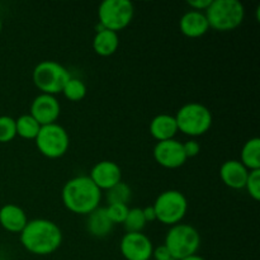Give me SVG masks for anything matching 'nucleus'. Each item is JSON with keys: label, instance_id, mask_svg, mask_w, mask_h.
<instances>
[{"label": "nucleus", "instance_id": "1", "mask_svg": "<svg viewBox=\"0 0 260 260\" xmlns=\"http://www.w3.org/2000/svg\"><path fill=\"white\" fill-rule=\"evenodd\" d=\"M20 235V244L29 253L36 255H50L60 248L62 231L57 223L46 218L28 221Z\"/></svg>", "mask_w": 260, "mask_h": 260}, {"label": "nucleus", "instance_id": "2", "mask_svg": "<svg viewBox=\"0 0 260 260\" xmlns=\"http://www.w3.org/2000/svg\"><path fill=\"white\" fill-rule=\"evenodd\" d=\"M62 203L70 212L86 215L99 207L102 190L88 175H78L65 183L61 192Z\"/></svg>", "mask_w": 260, "mask_h": 260}, {"label": "nucleus", "instance_id": "3", "mask_svg": "<svg viewBox=\"0 0 260 260\" xmlns=\"http://www.w3.org/2000/svg\"><path fill=\"white\" fill-rule=\"evenodd\" d=\"M205 14L210 28L218 32H229L243 23L245 8L238 0H212Z\"/></svg>", "mask_w": 260, "mask_h": 260}, {"label": "nucleus", "instance_id": "4", "mask_svg": "<svg viewBox=\"0 0 260 260\" xmlns=\"http://www.w3.org/2000/svg\"><path fill=\"white\" fill-rule=\"evenodd\" d=\"M164 246L175 260H182L197 254L201 246V235L189 223H177L168 230Z\"/></svg>", "mask_w": 260, "mask_h": 260}, {"label": "nucleus", "instance_id": "5", "mask_svg": "<svg viewBox=\"0 0 260 260\" xmlns=\"http://www.w3.org/2000/svg\"><path fill=\"white\" fill-rule=\"evenodd\" d=\"M178 131L190 137L202 136L212 126V113L203 104L192 102L180 107L175 114Z\"/></svg>", "mask_w": 260, "mask_h": 260}, {"label": "nucleus", "instance_id": "6", "mask_svg": "<svg viewBox=\"0 0 260 260\" xmlns=\"http://www.w3.org/2000/svg\"><path fill=\"white\" fill-rule=\"evenodd\" d=\"M70 78L71 75L68 69L57 61L52 60L41 61L33 69L32 74L33 84L37 86V89H40L42 94L50 95L61 93Z\"/></svg>", "mask_w": 260, "mask_h": 260}, {"label": "nucleus", "instance_id": "7", "mask_svg": "<svg viewBox=\"0 0 260 260\" xmlns=\"http://www.w3.org/2000/svg\"><path fill=\"white\" fill-rule=\"evenodd\" d=\"M156 220L162 225L174 226L182 222L188 211L187 197L177 189H169L160 193L152 205Z\"/></svg>", "mask_w": 260, "mask_h": 260}, {"label": "nucleus", "instance_id": "8", "mask_svg": "<svg viewBox=\"0 0 260 260\" xmlns=\"http://www.w3.org/2000/svg\"><path fill=\"white\" fill-rule=\"evenodd\" d=\"M134 14V4L128 0H104L98 9L99 25L118 33L132 22Z\"/></svg>", "mask_w": 260, "mask_h": 260}, {"label": "nucleus", "instance_id": "9", "mask_svg": "<svg viewBox=\"0 0 260 260\" xmlns=\"http://www.w3.org/2000/svg\"><path fill=\"white\" fill-rule=\"evenodd\" d=\"M35 141L38 151L48 159H58L63 156L70 146L68 131L58 123L41 126Z\"/></svg>", "mask_w": 260, "mask_h": 260}, {"label": "nucleus", "instance_id": "10", "mask_svg": "<svg viewBox=\"0 0 260 260\" xmlns=\"http://www.w3.org/2000/svg\"><path fill=\"white\" fill-rule=\"evenodd\" d=\"M119 249L126 260H150L154 245L149 236L142 233H126L122 238Z\"/></svg>", "mask_w": 260, "mask_h": 260}, {"label": "nucleus", "instance_id": "11", "mask_svg": "<svg viewBox=\"0 0 260 260\" xmlns=\"http://www.w3.org/2000/svg\"><path fill=\"white\" fill-rule=\"evenodd\" d=\"M152 154H154L155 161L160 167L167 168V169H177L187 161L183 144L175 139L157 142Z\"/></svg>", "mask_w": 260, "mask_h": 260}, {"label": "nucleus", "instance_id": "12", "mask_svg": "<svg viewBox=\"0 0 260 260\" xmlns=\"http://www.w3.org/2000/svg\"><path fill=\"white\" fill-rule=\"evenodd\" d=\"M60 112L61 106L55 95L41 93L33 99L29 114L41 126H46V124L56 123L60 117Z\"/></svg>", "mask_w": 260, "mask_h": 260}, {"label": "nucleus", "instance_id": "13", "mask_svg": "<svg viewBox=\"0 0 260 260\" xmlns=\"http://www.w3.org/2000/svg\"><path fill=\"white\" fill-rule=\"evenodd\" d=\"M101 190H108L122 182V170L114 161L103 160L94 165L88 175Z\"/></svg>", "mask_w": 260, "mask_h": 260}, {"label": "nucleus", "instance_id": "14", "mask_svg": "<svg viewBox=\"0 0 260 260\" xmlns=\"http://www.w3.org/2000/svg\"><path fill=\"white\" fill-rule=\"evenodd\" d=\"M249 170L240 162V160H228L220 168L221 180L233 189H243L245 188Z\"/></svg>", "mask_w": 260, "mask_h": 260}, {"label": "nucleus", "instance_id": "15", "mask_svg": "<svg viewBox=\"0 0 260 260\" xmlns=\"http://www.w3.org/2000/svg\"><path fill=\"white\" fill-rule=\"evenodd\" d=\"M179 28L183 35L189 38L202 37L210 30L206 14L197 10H189L184 13L179 20Z\"/></svg>", "mask_w": 260, "mask_h": 260}, {"label": "nucleus", "instance_id": "16", "mask_svg": "<svg viewBox=\"0 0 260 260\" xmlns=\"http://www.w3.org/2000/svg\"><path fill=\"white\" fill-rule=\"evenodd\" d=\"M27 222V215L19 206L8 203L0 208V225L4 230L13 234H20Z\"/></svg>", "mask_w": 260, "mask_h": 260}, {"label": "nucleus", "instance_id": "17", "mask_svg": "<svg viewBox=\"0 0 260 260\" xmlns=\"http://www.w3.org/2000/svg\"><path fill=\"white\" fill-rule=\"evenodd\" d=\"M149 131L151 136L156 140L157 142L167 141V140L174 139L175 135L178 134L177 121L174 116L170 114H157L156 117L151 119L149 126Z\"/></svg>", "mask_w": 260, "mask_h": 260}, {"label": "nucleus", "instance_id": "18", "mask_svg": "<svg viewBox=\"0 0 260 260\" xmlns=\"http://www.w3.org/2000/svg\"><path fill=\"white\" fill-rule=\"evenodd\" d=\"M113 223L107 215L106 207H98L88 215L86 230L94 238H106L111 234Z\"/></svg>", "mask_w": 260, "mask_h": 260}, {"label": "nucleus", "instance_id": "19", "mask_svg": "<svg viewBox=\"0 0 260 260\" xmlns=\"http://www.w3.org/2000/svg\"><path fill=\"white\" fill-rule=\"evenodd\" d=\"M119 46L118 33L112 32L108 29H99L96 30L95 36L93 38V50L95 51L96 55L108 57L116 53Z\"/></svg>", "mask_w": 260, "mask_h": 260}, {"label": "nucleus", "instance_id": "20", "mask_svg": "<svg viewBox=\"0 0 260 260\" xmlns=\"http://www.w3.org/2000/svg\"><path fill=\"white\" fill-rule=\"evenodd\" d=\"M240 162L250 172L260 169V139L253 137L248 140L241 150Z\"/></svg>", "mask_w": 260, "mask_h": 260}, {"label": "nucleus", "instance_id": "21", "mask_svg": "<svg viewBox=\"0 0 260 260\" xmlns=\"http://www.w3.org/2000/svg\"><path fill=\"white\" fill-rule=\"evenodd\" d=\"M17 135L25 140H35L41 129V124L30 114H23L15 119Z\"/></svg>", "mask_w": 260, "mask_h": 260}, {"label": "nucleus", "instance_id": "22", "mask_svg": "<svg viewBox=\"0 0 260 260\" xmlns=\"http://www.w3.org/2000/svg\"><path fill=\"white\" fill-rule=\"evenodd\" d=\"M61 93L63 94L66 99L71 102H80L81 99L85 98L86 95V85L83 80L78 78H73L71 76L69 79L68 83L63 86L62 91Z\"/></svg>", "mask_w": 260, "mask_h": 260}, {"label": "nucleus", "instance_id": "23", "mask_svg": "<svg viewBox=\"0 0 260 260\" xmlns=\"http://www.w3.org/2000/svg\"><path fill=\"white\" fill-rule=\"evenodd\" d=\"M144 211L142 208H129L126 220L123 221V226L127 233H142L146 226Z\"/></svg>", "mask_w": 260, "mask_h": 260}, {"label": "nucleus", "instance_id": "24", "mask_svg": "<svg viewBox=\"0 0 260 260\" xmlns=\"http://www.w3.org/2000/svg\"><path fill=\"white\" fill-rule=\"evenodd\" d=\"M132 190L128 187V184L123 182H119L111 189L107 190V201L109 205H114V203H122V205H127L131 200Z\"/></svg>", "mask_w": 260, "mask_h": 260}, {"label": "nucleus", "instance_id": "25", "mask_svg": "<svg viewBox=\"0 0 260 260\" xmlns=\"http://www.w3.org/2000/svg\"><path fill=\"white\" fill-rule=\"evenodd\" d=\"M17 136L15 119L9 116H0V142L7 144Z\"/></svg>", "mask_w": 260, "mask_h": 260}, {"label": "nucleus", "instance_id": "26", "mask_svg": "<svg viewBox=\"0 0 260 260\" xmlns=\"http://www.w3.org/2000/svg\"><path fill=\"white\" fill-rule=\"evenodd\" d=\"M106 210L109 220H111L112 223L114 225V223H123V221L126 220L129 208L127 205L114 203V205H108V207H106Z\"/></svg>", "mask_w": 260, "mask_h": 260}, {"label": "nucleus", "instance_id": "27", "mask_svg": "<svg viewBox=\"0 0 260 260\" xmlns=\"http://www.w3.org/2000/svg\"><path fill=\"white\" fill-rule=\"evenodd\" d=\"M245 188L254 201L260 200V169L250 170L246 179Z\"/></svg>", "mask_w": 260, "mask_h": 260}, {"label": "nucleus", "instance_id": "28", "mask_svg": "<svg viewBox=\"0 0 260 260\" xmlns=\"http://www.w3.org/2000/svg\"><path fill=\"white\" fill-rule=\"evenodd\" d=\"M183 147H184V152L187 159L188 157L197 156L201 151L200 142L196 141V140H189V141H187L185 144H183Z\"/></svg>", "mask_w": 260, "mask_h": 260}, {"label": "nucleus", "instance_id": "29", "mask_svg": "<svg viewBox=\"0 0 260 260\" xmlns=\"http://www.w3.org/2000/svg\"><path fill=\"white\" fill-rule=\"evenodd\" d=\"M152 258L155 260H175L170 255V253L168 251V249L164 245H160L157 248H154L152 251Z\"/></svg>", "mask_w": 260, "mask_h": 260}, {"label": "nucleus", "instance_id": "30", "mask_svg": "<svg viewBox=\"0 0 260 260\" xmlns=\"http://www.w3.org/2000/svg\"><path fill=\"white\" fill-rule=\"evenodd\" d=\"M212 0H189L187 3L193 10H197V12H203L205 13L207 10V8L210 7Z\"/></svg>", "mask_w": 260, "mask_h": 260}, {"label": "nucleus", "instance_id": "31", "mask_svg": "<svg viewBox=\"0 0 260 260\" xmlns=\"http://www.w3.org/2000/svg\"><path fill=\"white\" fill-rule=\"evenodd\" d=\"M142 211H144V216L146 222H152V221L156 220V215H155V211L152 206H150V207H146V208H142Z\"/></svg>", "mask_w": 260, "mask_h": 260}, {"label": "nucleus", "instance_id": "32", "mask_svg": "<svg viewBox=\"0 0 260 260\" xmlns=\"http://www.w3.org/2000/svg\"><path fill=\"white\" fill-rule=\"evenodd\" d=\"M182 260H206V259L202 258V256H200L198 254H194V255H190V256H188V258H184Z\"/></svg>", "mask_w": 260, "mask_h": 260}, {"label": "nucleus", "instance_id": "33", "mask_svg": "<svg viewBox=\"0 0 260 260\" xmlns=\"http://www.w3.org/2000/svg\"><path fill=\"white\" fill-rule=\"evenodd\" d=\"M2 29H3V22H2V18H0V33H2Z\"/></svg>", "mask_w": 260, "mask_h": 260}, {"label": "nucleus", "instance_id": "34", "mask_svg": "<svg viewBox=\"0 0 260 260\" xmlns=\"http://www.w3.org/2000/svg\"><path fill=\"white\" fill-rule=\"evenodd\" d=\"M0 260H5V259H3V258H0Z\"/></svg>", "mask_w": 260, "mask_h": 260}]
</instances>
